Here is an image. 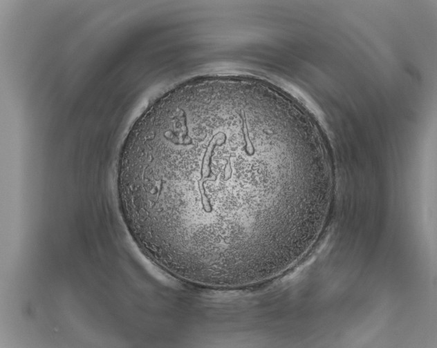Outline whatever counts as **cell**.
<instances>
[{"instance_id": "cell-1", "label": "cell", "mask_w": 437, "mask_h": 348, "mask_svg": "<svg viewBox=\"0 0 437 348\" xmlns=\"http://www.w3.org/2000/svg\"><path fill=\"white\" fill-rule=\"evenodd\" d=\"M261 107V95L239 82L187 84L130 128L117 163L119 209L162 270L241 274L261 260V235H275L284 213L297 218L314 169L284 155Z\"/></svg>"}]
</instances>
